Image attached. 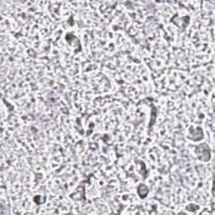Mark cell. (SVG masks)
Listing matches in <instances>:
<instances>
[{"label": "cell", "mask_w": 215, "mask_h": 215, "mask_svg": "<svg viewBox=\"0 0 215 215\" xmlns=\"http://www.w3.org/2000/svg\"><path fill=\"white\" fill-rule=\"evenodd\" d=\"M138 193H139V194H140V197H144L146 196L147 193H148V188H147V187H146L145 185H144V184L140 185V187H139V188H138Z\"/></svg>", "instance_id": "cell-1"}]
</instances>
